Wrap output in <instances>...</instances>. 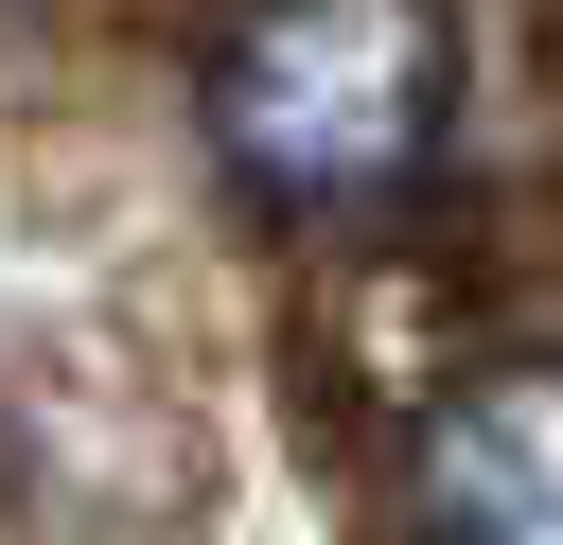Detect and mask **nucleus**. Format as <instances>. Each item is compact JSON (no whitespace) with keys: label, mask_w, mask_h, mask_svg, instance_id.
<instances>
[{"label":"nucleus","mask_w":563,"mask_h":545,"mask_svg":"<svg viewBox=\"0 0 563 545\" xmlns=\"http://www.w3.org/2000/svg\"><path fill=\"white\" fill-rule=\"evenodd\" d=\"M457 105L440 0H264L211 70V123L264 193H387Z\"/></svg>","instance_id":"f257e3e1"},{"label":"nucleus","mask_w":563,"mask_h":545,"mask_svg":"<svg viewBox=\"0 0 563 545\" xmlns=\"http://www.w3.org/2000/svg\"><path fill=\"white\" fill-rule=\"evenodd\" d=\"M422 545H563V369H510L422 440Z\"/></svg>","instance_id":"f03ea898"}]
</instances>
